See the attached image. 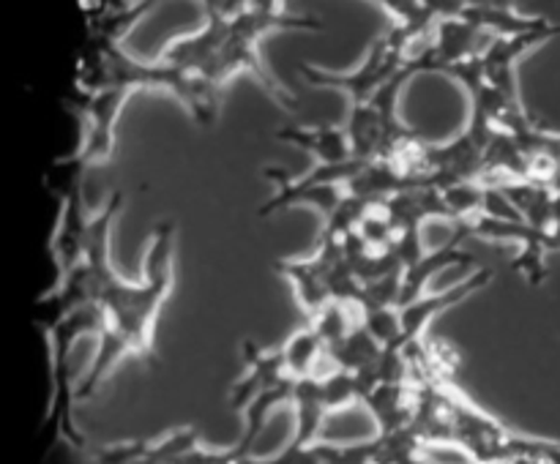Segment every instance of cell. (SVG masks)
Listing matches in <instances>:
<instances>
[{
	"instance_id": "cell-1",
	"label": "cell",
	"mask_w": 560,
	"mask_h": 464,
	"mask_svg": "<svg viewBox=\"0 0 560 464\" xmlns=\"http://www.w3.org/2000/svg\"><path fill=\"white\" fill-rule=\"evenodd\" d=\"M120 207H124V194L113 191L102 211L93 213L88 222L74 271L55 282V287L82 304H91L102 317L96 358L85 377L77 382V402L91 398L124 360L156 364L153 333L175 278V224H156L148 240L140 282H131L115 271L113 251H109Z\"/></svg>"
},
{
	"instance_id": "cell-2",
	"label": "cell",
	"mask_w": 560,
	"mask_h": 464,
	"mask_svg": "<svg viewBox=\"0 0 560 464\" xmlns=\"http://www.w3.org/2000/svg\"><path fill=\"white\" fill-rule=\"evenodd\" d=\"M202 31L173 38L159 60L219 93L235 76L249 74L279 107L295 109L293 93L279 85L262 63L260 41L273 31H317L320 22L310 14H295L284 3H202Z\"/></svg>"
},
{
	"instance_id": "cell-3",
	"label": "cell",
	"mask_w": 560,
	"mask_h": 464,
	"mask_svg": "<svg viewBox=\"0 0 560 464\" xmlns=\"http://www.w3.org/2000/svg\"><path fill=\"white\" fill-rule=\"evenodd\" d=\"M301 74L315 87H334V91L348 93L350 107L364 104L394 82H410V76H416L410 66V36L405 27L392 25L372 41L359 69L326 71L312 63H301Z\"/></svg>"
},
{
	"instance_id": "cell-4",
	"label": "cell",
	"mask_w": 560,
	"mask_h": 464,
	"mask_svg": "<svg viewBox=\"0 0 560 464\" xmlns=\"http://www.w3.org/2000/svg\"><path fill=\"white\" fill-rule=\"evenodd\" d=\"M131 91L126 87H102V91H74L69 98V107L80 118V145H77L71 162L80 164L82 169H91L96 164L109 162L115 147V126H118L120 112L129 102Z\"/></svg>"
},
{
	"instance_id": "cell-5",
	"label": "cell",
	"mask_w": 560,
	"mask_h": 464,
	"mask_svg": "<svg viewBox=\"0 0 560 464\" xmlns=\"http://www.w3.org/2000/svg\"><path fill=\"white\" fill-rule=\"evenodd\" d=\"M279 140L293 142L317 158V167H345L355 162L348 129L337 126H288L277 131Z\"/></svg>"
}]
</instances>
